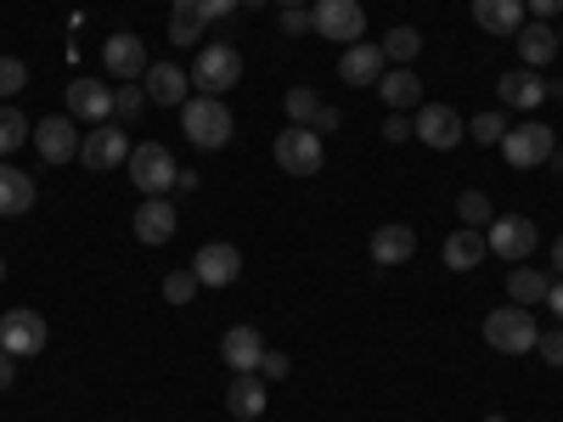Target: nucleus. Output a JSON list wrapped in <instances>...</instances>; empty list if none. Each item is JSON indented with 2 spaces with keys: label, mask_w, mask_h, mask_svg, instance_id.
Returning a JSON list of instances; mask_svg holds the SVG:
<instances>
[{
  "label": "nucleus",
  "mask_w": 563,
  "mask_h": 422,
  "mask_svg": "<svg viewBox=\"0 0 563 422\" xmlns=\"http://www.w3.org/2000/svg\"><path fill=\"white\" fill-rule=\"evenodd\" d=\"M180 130H186V141H192V147L220 153L225 141H231V130H238V119H231V108H225L220 97H186Z\"/></svg>",
  "instance_id": "obj_1"
},
{
  "label": "nucleus",
  "mask_w": 563,
  "mask_h": 422,
  "mask_svg": "<svg viewBox=\"0 0 563 422\" xmlns=\"http://www.w3.org/2000/svg\"><path fill=\"white\" fill-rule=\"evenodd\" d=\"M536 338H541V326H536V315L525 304H496L485 315V344L501 349V355H530Z\"/></svg>",
  "instance_id": "obj_2"
},
{
  "label": "nucleus",
  "mask_w": 563,
  "mask_h": 422,
  "mask_svg": "<svg viewBox=\"0 0 563 422\" xmlns=\"http://www.w3.org/2000/svg\"><path fill=\"white\" fill-rule=\"evenodd\" d=\"M243 79V52L238 45H225V40H209L198 63H192V85L203 90V97H225V90H238Z\"/></svg>",
  "instance_id": "obj_3"
},
{
  "label": "nucleus",
  "mask_w": 563,
  "mask_h": 422,
  "mask_svg": "<svg viewBox=\"0 0 563 422\" xmlns=\"http://www.w3.org/2000/svg\"><path fill=\"white\" fill-rule=\"evenodd\" d=\"M124 169H130V180H135V192H141V198H164L169 186H175V175H180L164 141H141V147H130Z\"/></svg>",
  "instance_id": "obj_4"
},
{
  "label": "nucleus",
  "mask_w": 563,
  "mask_h": 422,
  "mask_svg": "<svg viewBox=\"0 0 563 422\" xmlns=\"http://www.w3.org/2000/svg\"><path fill=\"white\" fill-rule=\"evenodd\" d=\"M552 153H558L552 124H507V135H501V158L512 169H541Z\"/></svg>",
  "instance_id": "obj_5"
},
{
  "label": "nucleus",
  "mask_w": 563,
  "mask_h": 422,
  "mask_svg": "<svg viewBox=\"0 0 563 422\" xmlns=\"http://www.w3.org/2000/svg\"><path fill=\"white\" fill-rule=\"evenodd\" d=\"M536 243H541V231H536V220H525V214H496V220L485 225V248H490L496 259H530Z\"/></svg>",
  "instance_id": "obj_6"
},
{
  "label": "nucleus",
  "mask_w": 563,
  "mask_h": 422,
  "mask_svg": "<svg viewBox=\"0 0 563 422\" xmlns=\"http://www.w3.org/2000/svg\"><path fill=\"white\" fill-rule=\"evenodd\" d=\"M45 338H52V326H45L40 310H7V315H0V349H7V355L29 360V355L45 349Z\"/></svg>",
  "instance_id": "obj_7"
},
{
  "label": "nucleus",
  "mask_w": 563,
  "mask_h": 422,
  "mask_svg": "<svg viewBox=\"0 0 563 422\" xmlns=\"http://www.w3.org/2000/svg\"><path fill=\"white\" fill-rule=\"evenodd\" d=\"M271 153H276V164L288 169V175L305 180V175L321 169V135H316L310 124H288V130L276 135V147H271Z\"/></svg>",
  "instance_id": "obj_8"
},
{
  "label": "nucleus",
  "mask_w": 563,
  "mask_h": 422,
  "mask_svg": "<svg viewBox=\"0 0 563 422\" xmlns=\"http://www.w3.org/2000/svg\"><path fill=\"white\" fill-rule=\"evenodd\" d=\"M310 23H316V34L339 40V45H355V40L366 34L361 0H316V7H310Z\"/></svg>",
  "instance_id": "obj_9"
},
{
  "label": "nucleus",
  "mask_w": 563,
  "mask_h": 422,
  "mask_svg": "<svg viewBox=\"0 0 563 422\" xmlns=\"http://www.w3.org/2000/svg\"><path fill=\"white\" fill-rule=\"evenodd\" d=\"M130 158V135H124V124H90V135L79 141V164L85 169H119Z\"/></svg>",
  "instance_id": "obj_10"
},
{
  "label": "nucleus",
  "mask_w": 563,
  "mask_h": 422,
  "mask_svg": "<svg viewBox=\"0 0 563 422\" xmlns=\"http://www.w3.org/2000/svg\"><path fill=\"white\" fill-rule=\"evenodd\" d=\"M68 119L74 124H113V85L108 79H74L68 85Z\"/></svg>",
  "instance_id": "obj_11"
},
{
  "label": "nucleus",
  "mask_w": 563,
  "mask_h": 422,
  "mask_svg": "<svg viewBox=\"0 0 563 422\" xmlns=\"http://www.w3.org/2000/svg\"><path fill=\"white\" fill-rule=\"evenodd\" d=\"M462 113L456 108H445V102H422L417 108V141L422 147H434V153H451L456 141H462Z\"/></svg>",
  "instance_id": "obj_12"
},
{
  "label": "nucleus",
  "mask_w": 563,
  "mask_h": 422,
  "mask_svg": "<svg viewBox=\"0 0 563 422\" xmlns=\"http://www.w3.org/2000/svg\"><path fill=\"white\" fill-rule=\"evenodd\" d=\"M141 90H147V102H158V108H186V97H192V74H186L180 63H147Z\"/></svg>",
  "instance_id": "obj_13"
},
{
  "label": "nucleus",
  "mask_w": 563,
  "mask_h": 422,
  "mask_svg": "<svg viewBox=\"0 0 563 422\" xmlns=\"http://www.w3.org/2000/svg\"><path fill=\"white\" fill-rule=\"evenodd\" d=\"M192 276L203 281V288H231V281L243 276V254L231 248V243H203L192 254Z\"/></svg>",
  "instance_id": "obj_14"
},
{
  "label": "nucleus",
  "mask_w": 563,
  "mask_h": 422,
  "mask_svg": "<svg viewBox=\"0 0 563 422\" xmlns=\"http://www.w3.org/2000/svg\"><path fill=\"white\" fill-rule=\"evenodd\" d=\"M389 74V57H384V45H372V40H355V45H344V57H339V79L344 85H378Z\"/></svg>",
  "instance_id": "obj_15"
},
{
  "label": "nucleus",
  "mask_w": 563,
  "mask_h": 422,
  "mask_svg": "<svg viewBox=\"0 0 563 422\" xmlns=\"http://www.w3.org/2000/svg\"><path fill=\"white\" fill-rule=\"evenodd\" d=\"M29 141L40 147L45 164H68V158H79V141H85V135L74 130V119H57V113H52V119H40V124H34Z\"/></svg>",
  "instance_id": "obj_16"
},
{
  "label": "nucleus",
  "mask_w": 563,
  "mask_h": 422,
  "mask_svg": "<svg viewBox=\"0 0 563 422\" xmlns=\"http://www.w3.org/2000/svg\"><path fill=\"white\" fill-rule=\"evenodd\" d=\"M135 243H147V248H164L169 237H175V225H180V214H175V203L169 198H141V209H135Z\"/></svg>",
  "instance_id": "obj_17"
},
{
  "label": "nucleus",
  "mask_w": 563,
  "mask_h": 422,
  "mask_svg": "<svg viewBox=\"0 0 563 422\" xmlns=\"http://www.w3.org/2000/svg\"><path fill=\"white\" fill-rule=\"evenodd\" d=\"M496 97H501V108H512V113H536V108L547 102V79H541L536 68H512V74L496 79Z\"/></svg>",
  "instance_id": "obj_18"
},
{
  "label": "nucleus",
  "mask_w": 563,
  "mask_h": 422,
  "mask_svg": "<svg viewBox=\"0 0 563 422\" xmlns=\"http://www.w3.org/2000/svg\"><path fill=\"white\" fill-rule=\"evenodd\" d=\"M265 400H271V384L260 378V371H231V389H225V411L238 422H254L265 417Z\"/></svg>",
  "instance_id": "obj_19"
},
{
  "label": "nucleus",
  "mask_w": 563,
  "mask_h": 422,
  "mask_svg": "<svg viewBox=\"0 0 563 422\" xmlns=\"http://www.w3.org/2000/svg\"><path fill=\"white\" fill-rule=\"evenodd\" d=\"M102 68H108L113 79H141V74H147V45H141L135 34H108Z\"/></svg>",
  "instance_id": "obj_20"
},
{
  "label": "nucleus",
  "mask_w": 563,
  "mask_h": 422,
  "mask_svg": "<svg viewBox=\"0 0 563 422\" xmlns=\"http://www.w3.org/2000/svg\"><path fill=\"white\" fill-rule=\"evenodd\" d=\"M406 259H417V231L411 225H378V231H372V265L395 270Z\"/></svg>",
  "instance_id": "obj_21"
},
{
  "label": "nucleus",
  "mask_w": 563,
  "mask_h": 422,
  "mask_svg": "<svg viewBox=\"0 0 563 422\" xmlns=\"http://www.w3.org/2000/svg\"><path fill=\"white\" fill-rule=\"evenodd\" d=\"M220 355H225V366H231V371H254V366H260V355H265L260 326L238 321V326H231V333L220 338Z\"/></svg>",
  "instance_id": "obj_22"
},
{
  "label": "nucleus",
  "mask_w": 563,
  "mask_h": 422,
  "mask_svg": "<svg viewBox=\"0 0 563 422\" xmlns=\"http://www.w3.org/2000/svg\"><path fill=\"white\" fill-rule=\"evenodd\" d=\"M474 23L485 29V34H519L525 29V0H474Z\"/></svg>",
  "instance_id": "obj_23"
},
{
  "label": "nucleus",
  "mask_w": 563,
  "mask_h": 422,
  "mask_svg": "<svg viewBox=\"0 0 563 422\" xmlns=\"http://www.w3.org/2000/svg\"><path fill=\"white\" fill-rule=\"evenodd\" d=\"M378 97H384L389 113L422 108V79H417V68H389V74L378 79Z\"/></svg>",
  "instance_id": "obj_24"
},
{
  "label": "nucleus",
  "mask_w": 563,
  "mask_h": 422,
  "mask_svg": "<svg viewBox=\"0 0 563 422\" xmlns=\"http://www.w3.org/2000/svg\"><path fill=\"white\" fill-rule=\"evenodd\" d=\"M29 209H34V180L0 158V220H18V214H29Z\"/></svg>",
  "instance_id": "obj_25"
},
{
  "label": "nucleus",
  "mask_w": 563,
  "mask_h": 422,
  "mask_svg": "<svg viewBox=\"0 0 563 422\" xmlns=\"http://www.w3.org/2000/svg\"><path fill=\"white\" fill-rule=\"evenodd\" d=\"M512 40H519V63H525V68H547V63L558 57V34H552V23H541V18L525 23Z\"/></svg>",
  "instance_id": "obj_26"
},
{
  "label": "nucleus",
  "mask_w": 563,
  "mask_h": 422,
  "mask_svg": "<svg viewBox=\"0 0 563 422\" xmlns=\"http://www.w3.org/2000/svg\"><path fill=\"white\" fill-rule=\"evenodd\" d=\"M547 288H552V276L547 270H536V265H512L507 270V299L512 304H547Z\"/></svg>",
  "instance_id": "obj_27"
},
{
  "label": "nucleus",
  "mask_w": 563,
  "mask_h": 422,
  "mask_svg": "<svg viewBox=\"0 0 563 422\" xmlns=\"http://www.w3.org/2000/svg\"><path fill=\"white\" fill-rule=\"evenodd\" d=\"M485 237H479V231L474 225H462V231H451V237H445V265L451 270H479L485 265Z\"/></svg>",
  "instance_id": "obj_28"
},
{
  "label": "nucleus",
  "mask_w": 563,
  "mask_h": 422,
  "mask_svg": "<svg viewBox=\"0 0 563 422\" xmlns=\"http://www.w3.org/2000/svg\"><path fill=\"white\" fill-rule=\"evenodd\" d=\"M378 45H384V57H389L395 68H411V63H417V52H422V34H417L411 23H400V29H389Z\"/></svg>",
  "instance_id": "obj_29"
},
{
  "label": "nucleus",
  "mask_w": 563,
  "mask_h": 422,
  "mask_svg": "<svg viewBox=\"0 0 563 422\" xmlns=\"http://www.w3.org/2000/svg\"><path fill=\"white\" fill-rule=\"evenodd\" d=\"M321 108H327V102L316 97V90H310V85H294V90H288V97H282V113H288V124H310V130H316V119H321Z\"/></svg>",
  "instance_id": "obj_30"
},
{
  "label": "nucleus",
  "mask_w": 563,
  "mask_h": 422,
  "mask_svg": "<svg viewBox=\"0 0 563 422\" xmlns=\"http://www.w3.org/2000/svg\"><path fill=\"white\" fill-rule=\"evenodd\" d=\"M29 135H34V124H29V119H23V113L12 108V102L0 108V158H12V153L23 147Z\"/></svg>",
  "instance_id": "obj_31"
},
{
  "label": "nucleus",
  "mask_w": 563,
  "mask_h": 422,
  "mask_svg": "<svg viewBox=\"0 0 563 422\" xmlns=\"http://www.w3.org/2000/svg\"><path fill=\"white\" fill-rule=\"evenodd\" d=\"M467 135H474L479 147H501V135H507V113H501V108L474 113V119H467Z\"/></svg>",
  "instance_id": "obj_32"
},
{
  "label": "nucleus",
  "mask_w": 563,
  "mask_h": 422,
  "mask_svg": "<svg viewBox=\"0 0 563 422\" xmlns=\"http://www.w3.org/2000/svg\"><path fill=\"white\" fill-rule=\"evenodd\" d=\"M175 12L180 18H198L209 29V23H225L231 12H238V0H175Z\"/></svg>",
  "instance_id": "obj_33"
},
{
  "label": "nucleus",
  "mask_w": 563,
  "mask_h": 422,
  "mask_svg": "<svg viewBox=\"0 0 563 422\" xmlns=\"http://www.w3.org/2000/svg\"><path fill=\"white\" fill-rule=\"evenodd\" d=\"M456 214H462V225H474V231H485L496 220V209H490V198L479 192V186H467V192L456 198Z\"/></svg>",
  "instance_id": "obj_34"
},
{
  "label": "nucleus",
  "mask_w": 563,
  "mask_h": 422,
  "mask_svg": "<svg viewBox=\"0 0 563 422\" xmlns=\"http://www.w3.org/2000/svg\"><path fill=\"white\" fill-rule=\"evenodd\" d=\"M141 108H147V90H141V79H124L119 90H113V119H141Z\"/></svg>",
  "instance_id": "obj_35"
},
{
  "label": "nucleus",
  "mask_w": 563,
  "mask_h": 422,
  "mask_svg": "<svg viewBox=\"0 0 563 422\" xmlns=\"http://www.w3.org/2000/svg\"><path fill=\"white\" fill-rule=\"evenodd\" d=\"M198 288H203V281H198L192 270H169V276H164V299H169V304H192Z\"/></svg>",
  "instance_id": "obj_36"
},
{
  "label": "nucleus",
  "mask_w": 563,
  "mask_h": 422,
  "mask_svg": "<svg viewBox=\"0 0 563 422\" xmlns=\"http://www.w3.org/2000/svg\"><path fill=\"white\" fill-rule=\"evenodd\" d=\"M23 85H29V68H23V57H0V102H12Z\"/></svg>",
  "instance_id": "obj_37"
},
{
  "label": "nucleus",
  "mask_w": 563,
  "mask_h": 422,
  "mask_svg": "<svg viewBox=\"0 0 563 422\" xmlns=\"http://www.w3.org/2000/svg\"><path fill=\"white\" fill-rule=\"evenodd\" d=\"M254 371H260V378H265V384H282V378H288V371H294V360H288V355H282V349H265Z\"/></svg>",
  "instance_id": "obj_38"
},
{
  "label": "nucleus",
  "mask_w": 563,
  "mask_h": 422,
  "mask_svg": "<svg viewBox=\"0 0 563 422\" xmlns=\"http://www.w3.org/2000/svg\"><path fill=\"white\" fill-rule=\"evenodd\" d=\"M536 355H541L547 366H563V326H552V333L536 338Z\"/></svg>",
  "instance_id": "obj_39"
},
{
  "label": "nucleus",
  "mask_w": 563,
  "mask_h": 422,
  "mask_svg": "<svg viewBox=\"0 0 563 422\" xmlns=\"http://www.w3.org/2000/svg\"><path fill=\"white\" fill-rule=\"evenodd\" d=\"M282 34H316L310 7H282Z\"/></svg>",
  "instance_id": "obj_40"
},
{
  "label": "nucleus",
  "mask_w": 563,
  "mask_h": 422,
  "mask_svg": "<svg viewBox=\"0 0 563 422\" xmlns=\"http://www.w3.org/2000/svg\"><path fill=\"white\" fill-rule=\"evenodd\" d=\"M198 34H203V23H198V18H180V12L169 18V45H192Z\"/></svg>",
  "instance_id": "obj_41"
},
{
  "label": "nucleus",
  "mask_w": 563,
  "mask_h": 422,
  "mask_svg": "<svg viewBox=\"0 0 563 422\" xmlns=\"http://www.w3.org/2000/svg\"><path fill=\"white\" fill-rule=\"evenodd\" d=\"M384 135H389V141H411V135H417V119H406V113H389V119H384Z\"/></svg>",
  "instance_id": "obj_42"
},
{
  "label": "nucleus",
  "mask_w": 563,
  "mask_h": 422,
  "mask_svg": "<svg viewBox=\"0 0 563 422\" xmlns=\"http://www.w3.org/2000/svg\"><path fill=\"white\" fill-rule=\"evenodd\" d=\"M525 12H530V18H541V23H552V18L563 12V0H525Z\"/></svg>",
  "instance_id": "obj_43"
},
{
  "label": "nucleus",
  "mask_w": 563,
  "mask_h": 422,
  "mask_svg": "<svg viewBox=\"0 0 563 422\" xmlns=\"http://www.w3.org/2000/svg\"><path fill=\"white\" fill-rule=\"evenodd\" d=\"M12 384H18V355L0 349V395H12Z\"/></svg>",
  "instance_id": "obj_44"
},
{
  "label": "nucleus",
  "mask_w": 563,
  "mask_h": 422,
  "mask_svg": "<svg viewBox=\"0 0 563 422\" xmlns=\"http://www.w3.org/2000/svg\"><path fill=\"white\" fill-rule=\"evenodd\" d=\"M547 304H552V321L563 326V276L552 281V288H547Z\"/></svg>",
  "instance_id": "obj_45"
},
{
  "label": "nucleus",
  "mask_w": 563,
  "mask_h": 422,
  "mask_svg": "<svg viewBox=\"0 0 563 422\" xmlns=\"http://www.w3.org/2000/svg\"><path fill=\"white\" fill-rule=\"evenodd\" d=\"M339 124H344V113H339V108H321V119H316V135H321V130H327V135H333Z\"/></svg>",
  "instance_id": "obj_46"
},
{
  "label": "nucleus",
  "mask_w": 563,
  "mask_h": 422,
  "mask_svg": "<svg viewBox=\"0 0 563 422\" xmlns=\"http://www.w3.org/2000/svg\"><path fill=\"white\" fill-rule=\"evenodd\" d=\"M175 192H198V169H180L175 175Z\"/></svg>",
  "instance_id": "obj_47"
},
{
  "label": "nucleus",
  "mask_w": 563,
  "mask_h": 422,
  "mask_svg": "<svg viewBox=\"0 0 563 422\" xmlns=\"http://www.w3.org/2000/svg\"><path fill=\"white\" fill-rule=\"evenodd\" d=\"M552 270L563 276V231H558V243H552Z\"/></svg>",
  "instance_id": "obj_48"
},
{
  "label": "nucleus",
  "mask_w": 563,
  "mask_h": 422,
  "mask_svg": "<svg viewBox=\"0 0 563 422\" xmlns=\"http://www.w3.org/2000/svg\"><path fill=\"white\" fill-rule=\"evenodd\" d=\"M547 97H552V102H563V79H547Z\"/></svg>",
  "instance_id": "obj_49"
},
{
  "label": "nucleus",
  "mask_w": 563,
  "mask_h": 422,
  "mask_svg": "<svg viewBox=\"0 0 563 422\" xmlns=\"http://www.w3.org/2000/svg\"><path fill=\"white\" fill-rule=\"evenodd\" d=\"M238 7H249V12H260V7H271V0H238Z\"/></svg>",
  "instance_id": "obj_50"
},
{
  "label": "nucleus",
  "mask_w": 563,
  "mask_h": 422,
  "mask_svg": "<svg viewBox=\"0 0 563 422\" xmlns=\"http://www.w3.org/2000/svg\"><path fill=\"white\" fill-rule=\"evenodd\" d=\"M271 7H310V0H271Z\"/></svg>",
  "instance_id": "obj_51"
},
{
  "label": "nucleus",
  "mask_w": 563,
  "mask_h": 422,
  "mask_svg": "<svg viewBox=\"0 0 563 422\" xmlns=\"http://www.w3.org/2000/svg\"><path fill=\"white\" fill-rule=\"evenodd\" d=\"M485 422H507V417H496V411H490V417H485Z\"/></svg>",
  "instance_id": "obj_52"
},
{
  "label": "nucleus",
  "mask_w": 563,
  "mask_h": 422,
  "mask_svg": "<svg viewBox=\"0 0 563 422\" xmlns=\"http://www.w3.org/2000/svg\"><path fill=\"white\" fill-rule=\"evenodd\" d=\"M0 281H7V259H0Z\"/></svg>",
  "instance_id": "obj_53"
},
{
  "label": "nucleus",
  "mask_w": 563,
  "mask_h": 422,
  "mask_svg": "<svg viewBox=\"0 0 563 422\" xmlns=\"http://www.w3.org/2000/svg\"><path fill=\"white\" fill-rule=\"evenodd\" d=\"M558 45H563V29H558Z\"/></svg>",
  "instance_id": "obj_54"
}]
</instances>
